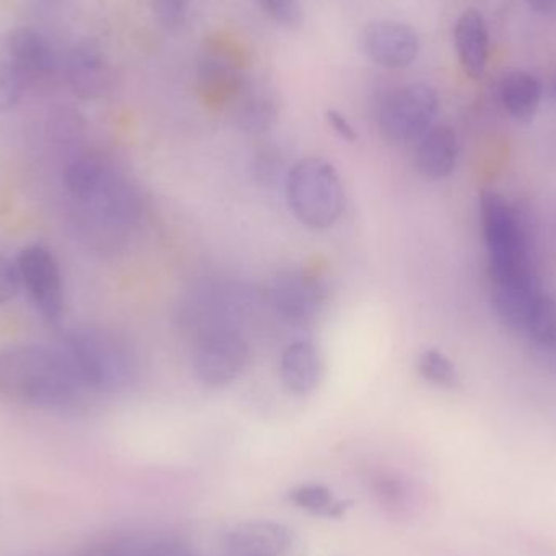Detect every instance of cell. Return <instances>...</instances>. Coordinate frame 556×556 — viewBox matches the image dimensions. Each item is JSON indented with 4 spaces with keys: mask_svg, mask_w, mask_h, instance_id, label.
Listing matches in <instances>:
<instances>
[{
    "mask_svg": "<svg viewBox=\"0 0 556 556\" xmlns=\"http://www.w3.org/2000/svg\"><path fill=\"white\" fill-rule=\"evenodd\" d=\"M85 386L65 352L25 343L0 349V397L49 410H74Z\"/></svg>",
    "mask_w": 556,
    "mask_h": 556,
    "instance_id": "1",
    "label": "cell"
},
{
    "mask_svg": "<svg viewBox=\"0 0 556 556\" xmlns=\"http://www.w3.org/2000/svg\"><path fill=\"white\" fill-rule=\"evenodd\" d=\"M64 181L85 225L116 231L142 218V195L136 186L97 153L77 156L65 169Z\"/></svg>",
    "mask_w": 556,
    "mask_h": 556,
    "instance_id": "2",
    "label": "cell"
},
{
    "mask_svg": "<svg viewBox=\"0 0 556 556\" xmlns=\"http://www.w3.org/2000/svg\"><path fill=\"white\" fill-rule=\"evenodd\" d=\"M64 352L81 384L100 394L127 391L139 376L132 346L111 330L75 329L65 339Z\"/></svg>",
    "mask_w": 556,
    "mask_h": 556,
    "instance_id": "3",
    "label": "cell"
},
{
    "mask_svg": "<svg viewBox=\"0 0 556 556\" xmlns=\"http://www.w3.org/2000/svg\"><path fill=\"white\" fill-rule=\"evenodd\" d=\"M480 218L493 285H539L515 208L498 192L485 191L480 198Z\"/></svg>",
    "mask_w": 556,
    "mask_h": 556,
    "instance_id": "4",
    "label": "cell"
},
{
    "mask_svg": "<svg viewBox=\"0 0 556 556\" xmlns=\"http://www.w3.org/2000/svg\"><path fill=\"white\" fill-rule=\"evenodd\" d=\"M287 201L291 214L304 227L326 230L345 208V189L339 172L324 159H304L288 172Z\"/></svg>",
    "mask_w": 556,
    "mask_h": 556,
    "instance_id": "5",
    "label": "cell"
},
{
    "mask_svg": "<svg viewBox=\"0 0 556 556\" xmlns=\"http://www.w3.org/2000/svg\"><path fill=\"white\" fill-rule=\"evenodd\" d=\"M250 363V345L235 327H215L199 336L192 369L201 384L222 389L237 381Z\"/></svg>",
    "mask_w": 556,
    "mask_h": 556,
    "instance_id": "6",
    "label": "cell"
},
{
    "mask_svg": "<svg viewBox=\"0 0 556 556\" xmlns=\"http://www.w3.org/2000/svg\"><path fill=\"white\" fill-rule=\"evenodd\" d=\"M438 110L440 98L433 87L427 84L405 85L382 103L379 127L392 142H414L433 127Z\"/></svg>",
    "mask_w": 556,
    "mask_h": 556,
    "instance_id": "7",
    "label": "cell"
},
{
    "mask_svg": "<svg viewBox=\"0 0 556 556\" xmlns=\"http://www.w3.org/2000/svg\"><path fill=\"white\" fill-rule=\"evenodd\" d=\"M326 300V285L306 270H285L267 287V301L288 323L303 324L314 319Z\"/></svg>",
    "mask_w": 556,
    "mask_h": 556,
    "instance_id": "8",
    "label": "cell"
},
{
    "mask_svg": "<svg viewBox=\"0 0 556 556\" xmlns=\"http://www.w3.org/2000/svg\"><path fill=\"white\" fill-rule=\"evenodd\" d=\"M16 264L23 285L31 294L33 303L41 316L48 323H59L64 313V283L58 261L51 251L42 247L26 248Z\"/></svg>",
    "mask_w": 556,
    "mask_h": 556,
    "instance_id": "9",
    "label": "cell"
},
{
    "mask_svg": "<svg viewBox=\"0 0 556 556\" xmlns=\"http://www.w3.org/2000/svg\"><path fill=\"white\" fill-rule=\"evenodd\" d=\"M363 51L379 67L404 68L417 59L420 39L407 23L378 20L363 29Z\"/></svg>",
    "mask_w": 556,
    "mask_h": 556,
    "instance_id": "10",
    "label": "cell"
},
{
    "mask_svg": "<svg viewBox=\"0 0 556 556\" xmlns=\"http://www.w3.org/2000/svg\"><path fill=\"white\" fill-rule=\"evenodd\" d=\"M294 547L293 531L274 521L241 522L227 535V548L233 556H290Z\"/></svg>",
    "mask_w": 556,
    "mask_h": 556,
    "instance_id": "11",
    "label": "cell"
},
{
    "mask_svg": "<svg viewBox=\"0 0 556 556\" xmlns=\"http://www.w3.org/2000/svg\"><path fill=\"white\" fill-rule=\"evenodd\" d=\"M67 80L75 94L85 100H97L113 87V72L97 46L80 42L68 54Z\"/></svg>",
    "mask_w": 556,
    "mask_h": 556,
    "instance_id": "12",
    "label": "cell"
},
{
    "mask_svg": "<svg viewBox=\"0 0 556 556\" xmlns=\"http://www.w3.org/2000/svg\"><path fill=\"white\" fill-rule=\"evenodd\" d=\"M457 137L447 126H433L417 140L415 166L428 179L447 178L456 168Z\"/></svg>",
    "mask_w": 556,
    "mask_h": 556,
    "instance_id": "13",
    "label": "cell"
},
{
    "mask_svg": "<svg viewBox=\"0 0 556 556\" xmlns=\"http://www.w3.org/2000/svg\"><path fill=\"white\" fill-rule=\"evenodd\" d=\"M454 42L464 72L473 80L483 78L489 65V29L482 13L467 10L459 16Z\"/></svg>",
    "mask_w": 556,
    "mask_h": 556,
    "instance_id": "14",
    "label": "cell"
},
{
    "mask_svg": "<svg viewBox=\"0 0 556 556\" xmlns=\"http://www.w3.org/2000/svg\"><path fill=\"white\" fill-rule=\"evenodd\" d=\"M280 376L288 391L311 394L323 378V358L316 345L307 340L290 343L281 353Z\"/></svg>",
    "mask_w": 556,
    "mask_h": 556,
    "instance_id": "15",
    "label": "cell"
},
{
    "mask_svg": "<svg viewBox=\"0 0 556 556\" xmlns=\"http://www.w3.org/2000/svg\"><path fill=\"white\" fill-rule=\"evenodd\" d=\"M7 48L10 52V61L18 65L26 77L46 75L52 67V54L41 35L29 28L13 29L10 33Z\"/></svg>",
    "mask_w": 556,
    "mask_h": 556,
    "instance_id": "16",
    "label": "cell"
},
{
    "mask_svg": "<svg viewBox=\"0 0 556 556\" xmlns=\"http://www.w3.org/2000/svg\"><path fill=\"white\" fill-rule=\"evenodd\" d=\"M539 293H542L539 285H493V307L509 329L525 332L532 304Z\"/></svg>",
    "mask_w": 556,
    "mask_h": 556,
    "instance_id": "17",
    "label": "cell"
},
{
    "mask_svg": "<svg viewBox=\"0 0 556 556\" xmlns=\"http://www.w3.org/2000/svg\"><path fill=\"white\" fill-rule=\"evenodd\" d=\"M503 106L515 119L528 121L538 113L542 100V87L534 75L528 72H511L503 78Z\"/></svg>",
    "mask_w": 556,
    "mask_h": 556,
    "instance_id": "18",
    "label": "cell"
},
{
    "mask_svg": "<svg viewBox=\"0 0 556 556\" xmlns=\"http://www.w3.org/2000/svg\"><path fill=\"white\" fill-rule=\"evenodd\" d=\"M199 80L208 97L228 98L243 90V75L230 58L211 54L199 65Z\"/></svg>",
    "mask_w": 556,
    "mask_h": 556,
    "instance_id": "19",
    "label": "cell"
},
{
    "mask_svg": "<svg viewBox=\"0 0 556 556\" xmlns=\"http://www.w3.org/2000/svg\"><path fill=\"white\" fill-rule=\"evenodd\" d=\"M525 332L529 333L538 345L556 349V300L545 293H539L532 304Z\"/></svg>",
    "mask_w": 556,
    "mask_h": 556,
    "instance_id": "20",
    "label": "cell"
},
{
    "mask_svg": "<svg viewBox=\"0 0 556 556\" xmlns=\"http://www.w3.org/2000/svg\"><path fill=\"white\" fill-rule=\"evenodd\" d=\"M276 119V104L264 94H248L237 110V124L251 134L269 129Z\"/></svg>",
    "mask_w": 556,
    "mask_h": 556,
    "instance_id": "21",
    "label": "cell"
},
{
    "mask_svg": "<svg viewBox=\"0 0 556 556\" xmlns=\"http://www.w3.org/2000/svg\"><path fill=\"white\" fill-rule=\"evenodd\" d=\"M417 369L421 378L440 388H454L459 381L456 366L440 350H427L418 356Z\"/></svg>",
    "mask_w": 556,
    "mask_h": 556,
    "instance_id": "22",
    "label": "cell"
},
{
    "mask_svg": "<svg viewBox=\"0 0 556 556\" xmlns=\"http://www.w3.org/2000/svg\"><path fill=\"white\" fill-rule=\"evenodd\" d=\"M29 78L12 61L0 62V113L13 110L22 100Z\"/></svg>",
    "mask_w": 556,
    "mask_h": 556,
    "instance_id": "23",
    "label": "cell"
},
{
    "mask_svg": "<svg viewBox=\"0 0 556 556\" xmlns=\"http://www.w3.org/2000/svg\"><path fill=\"white\" fill-rule=\"evenodd\" d=\"M300 508L320 516H337L342 511V505L333 498L329 490L320 485H306L294 490L291 495Z\"/></svg>",
    "mask_w": 556,
    "mask_h": 556,
    "instance_id": "24",
    "label": "cell"
},
{
    "mask_svg": "<svg viewBox=\"0 0 556 556\" xmlns=\"http://www.w3.org/2000/svg\"><path fill=\"white\" fill-rule=\"evenodd\" d=\"M264 15L283 28H300L303 23V5L301 0H256Z\"/></svg>",
    "mask_w": 556,
    "mask_h": 556,
    "instance_id": "25",
    "label": "cell"
},
{
    "mask_svg": "<svg viewBox=\"0 0 556 556\" xmlns=\"http://www.w3.org/2000/svg\"><path fill=\"white\" fill-rule=\"evenodd\" d=\"M153 15L169 31L185 26L191 10V0H152Z\"/></svg>",
    "mask_w": 556,
    "mask_h": 556,
    "instance_id": "26",
    "label": "cell"
},
{
    "mask_svg": "<svg viewBox=\"0 0 556 556\" xmlns=\"http://www.w3.org/2000/svg\"><path fill=\"white\" fill-rule=\"evenodd\" d=\"M22 285L18 264H13L7 257L0 256V304L15 300Z\"/></svg>",
    "mask_w": 556,
    "mask_h": 556,
    "instance_id": "27",
    "label": "cell"
},
{
    "mask_svg": "<svg viewBox=\"0 0 556 556\" xmlns=\"http://www.w3.org/2000/svg\"><path fill=\"white\" fill-rule=\"evenodd\" d=\"M129 556H194L186 545L175 541H156L143 545L137 552H129Z\"/></svg>",
    "mask_w": 556,
    "mask_h": 556,
    "instance_id": "28",
    "label": "cell"
},
{
    "mask_svg": "<svg viewBox=\"0 0 556 556\" xmlns=\"http://www.w3.org/2000/svg\"><path fill=\"white\" fill-rule=\"evenodd\" d=\"M327 123L336 130L337 136L342 137L346 142H355L358 139V134L353 129L352 123L346 119L345 114L337 110H329L326 113Z\"/></svg>",
    "mask_w": 556,
    "mask_h": 556,
    "instance_id": "29",
    "label": "cell"
},
{
    "mask_svg": "<svg viewBox=\"0 0 556 556\" xmlns=\"http://www.w3.org/2000/svg\"><path fill=\"white\" fill-rule=\"evenodd\" d=\"M81 556H129V552L116 545H100V547L91 548Z\"/></svg>",
    "mask_w": 556,
    "mask_h": 556,
    "instance_id": "30",
    "label": "cell"
},
{
    "mask_svg": "<svg viewBox=\"0 0 556 556\" xmlns=\"http://www.w3.org/2000/svg\"><path fill=\"white\" fill-rule=\"evenodd\" d=\"M526 3L539 13H552L556 10V0H526Z\"/></svg>",
    "mask_w": 556,
    "mask_h": 556,
    "instance_id": "31",
    "label": "cell"
},
{
    "mask_svg": "<svg viewBox=\"0 0 556 556\" xmlns=\"http://www.w3.org/2000/svg\"><path fill=\"white\" fill-rule=\"evenodd\" d=\"M554 94H555V98H556V77H555V81H554Z\"/></svg>",
    "mask_w": 556,
    "mask_h": 556,
    "instance_id": "32",
    "label": "cell"
}]
</instances>
